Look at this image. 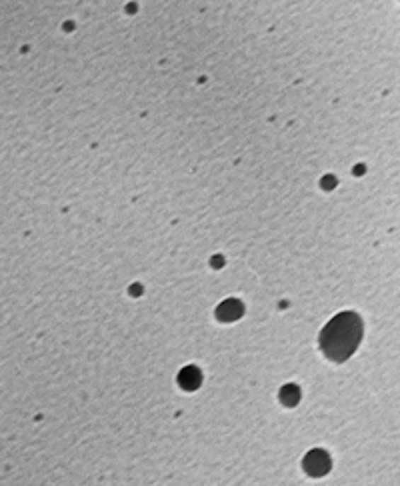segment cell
Here are the masks:
<instances>
[{
    "label": "cell",
    "instance_id": "6da1fadb",
    "mask_svg": "<svg viewBox=\"0 0 400 486\" xmlns=\"http://www.w3.org/2000/svg\"><path fill=\"white\" fill-rule=\"evenodd\" d=\"M362 337L360 318L353 312H343L334 317L320 334V346L332 361H344L356 351Z\"/></svg>",
    "mask_w": 400,
    "mask_h": 486
},
{
    "label": "cell",
    "instance_id": "7a4b0ae2",
    "mask_svg": "<svg viewBox=\"0 0 400 486\" xmlns=\"http://www.w3.org/2000/svg\"><path fill=\"white\" fill-rule=\"evenodd\" d=\"M331 468V458L322 451H312V453L307 454L304 458V470L312 476L324 475L326 470Z\"/></svg>",
    "mask_w": 400,
    "mask_h": 486
},
{
    "label": "cell",
    "instance_id": "3957f363",
    "mask_svg": "<svg viewBox=\"0 0 400 486\" xmlns=\"http://www.w3.org/2000/svg\"><path fill=\"white\" fill-rule=\"evenodd\" d=\"M217 315L220 320H224V322H232V320H236V318L242 315V305H240L239 300H234V298L224 300L222 305L218 306Z\"/></svg>",
    "mask_w": 400,
    "mask_h": 486
},
{
    "label": "cell",
    "instance_id": "277c9868",
    "mask_svg": "<svg viewBox=\"0 0 400 486\" xmlns=\"http://www.w3.org/2000/svg\"><path fill=\"white\" fill-rule=\"evenodd\" d=\"M178 385L183 386V388H188V390H195L196 386L200 385V373H198V368H195V366L183 368L181 374H178Z\"/></svg>",
    "mask_w": 400,
    "mask_h": 486
},
{
    "label": "cell",
    "instance_id": "5b68a950",
    "mask_svg": "<svg viewBox=\"0 0 400 486\" xmlns=\"http://www.w3.org/2000/svg\"><path fill=\"white\" fill-rule=\"evenodd\" d=\"M280 400H282L285 405H288V407H292V405H297L298 400H300V390H298L295 385H286L285 388L280 390Z\"/></svg>",
    "mask_w": 400,
    "mask_h": 486
}]
</instances>
